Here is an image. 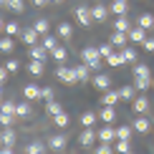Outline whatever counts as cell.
Segmentation results:
<instances>
[{"instance_id": "11", "label": "cell", "mask_w": 154, "mask_h": 154, "mask_svg": "<svg viewBox=\"0 0 154 154\" xmlns=\"http://www.w3.org/2000/svg\"><path fill=\"white\" fill-rule=\"evenodd\" d=\"M119 101H121L119 91H111V88H109V91H104V96H101V104H104V106H116Z\"/></svg>"}, {"instance_id": "57", "label": "cell", "mask_w": 154, "mask_h": 154, "mask_svg": "<svg viewBox=\"0 0 154 154\" xmlns=\"http://www.w3.org/2000/svg\"><path fill=\"white\" fill-rule=\"evenodd\" d=\"M53 3H63V0H53Z\"/></svg>"}, {"instance_id": "56", "label": "cell", "mask_w": 154, "mask_h": 154, "mask_svg": "<svg viewBox=\"0 0 154 154\" xmlns=\"http://www.w3.org/2000/svg\"><path fill=\"white\" fill-rule=\"evenodd\" d=\"M124 154H134V152H131V149H129V152H124Z\"/></svg>"}, {"instance_id": "33", "label": "cell", "mask_w": 154, "mask_h": 154, "mask_svg": "<svg viewBox=\"0 0 154 154\" xmlns=\"http://www.w3.org/2000/svg\"><path fill=\"white\" fill-rule=\"evenodd\" d=\"M13 48H15V43H13V38H10V35L0 38V51H3V53H10Z\"/></svg>"}, {"instance_id": "48", "label": "cell", "mask_w": 154, "mask_h": 154, "mask_svg": "<svg viewBox=\"0 0 154 154\" xmlns=\"http://www.w3.org/2000/svg\"><path fill=\"white\" fill-rule=\"evenodd\" d=\"M13 119H15V116H5V114H0V126H13Z\"/></svg>"}, {"instance_id": "34", "label": "cell", "mask_w": 154, "mask_h": 154, "mask_svg": "<svg viewBox=\"0 0 154 154\" xmlns=\"http://www.w3.org/2000/svg\"><path fill=\"white\" fill-rule=\"evenodd\" d=\"M94 154H114V144L99 142V146H94Z\"/></svg>"}, {"instance_id": "40", "label": "cell", "mask_w": 154, "mask_h": 154, "mask_svg": "<svg viewBox=\"0 0 154 154\" xmlns=\"http://www.w3.org/2000/svg\"><path fill=\"white\" fill-rule=\"evenodd\" d=\"M33 28H35V30H38L41 35H48V20H46V18H41V20H35V25H33Z\"/></svg>"}, {"instance_id": "7", "label": "cell", "mask_w": 154, "mask_h": 154, "mask_svg": "<svg viewBox=\"0 0 154 154\" xmlns=\"http://www.w3.org/2000/svg\"><path fill=\"white\" fill-rule=\"evenodd\" d=\"M66 144H68L66 134H53V137L48 139V146H51V149H53V152H61V149H63V146H66Z\"/></svg>"}, {"instance_id": "20", "label": "cell", "mask_w": 154, "mask_h": 154, "mask_svg": "<svg viewBox=\"0 0 154 154\" xmlns=\"http://www.w3.org/2000/svg\"><path fill=\"white\" fill-rule=\"evenodd\" d=\"M0 142H3V146H15V131H13L10 126H5L3 137H0Z\"/></svg>"}, {"instance_id": "9", "label": "cell", "mask_w": 154, "mask_h": 154, "mask_svg": "<svg viewBox=\"0 0 154 154\" xmlns=\"http://www.w3.org/2000/svg\"><path fill=\"white\" fill-rule=\"evenodd\" d=\"M131 109L137 114H146L149 111V99H146V96H137V99L131 101Z\"/></svg>"}, {"instance_id": "5", "label": "cell", "mask_w": 154, "mask_h": 154, "mask_svg": "<svg viewBox=\"0 0 154 154\" xmlns=\"http://www.w3.org/2000/svg\"><path fill=\"white\" fill-rule=\"evenodd\" d=\"M96 134H99V142H106V144H114V142H116V129H111V124L101 126Z\"/></svg>"}, {"instance_id": "14", "label": "cell", "mask_w": 154, "mask_h": 154, "mask_svg": "<svg viewBox=\"0 0 154 154\" xmlns=\"http://www.w3.org/2000/svg\"><path fill=\"white\" fill-rule=\"evenodd\" d=\"M99 119L106 121V124H114V121H116V109H114V106H104L101 114H99Z\"/></svg>"}, {"instance_id": "42", "label": "cell", "mask_w": 154, "mask_h": 154, "mask_svg": "<svg viewBox=\"0 0 154 154\" xmlns=\"http://www.w3.org/2000/svg\"><path fill=\"white\" fill-rule=\"evenodd\" d=\"M3 30H5V33H8V35H18V33H20V25L10 20V23H5V28H3Z\"/></svg>"}, {"instance_id": "27", "label": "cell", "mask_w": 154, "mask_h": 154, "mask_svg": "<svg viewBox=\"0 0 154 154\" xmlns=\"http://www.w3.org/2000/svg\"><path fill=\"white\" fill-rule=\"evenodd\" d=\"M51 56H53L58 63H63V61H66V56H68V51H66V46H56L53 51H51Z\"/></svg>"}, {"instance_id": "17", "label": "cell", "mask_w": 154, "mask_h": 154, "mask_svg": "<svg viewBox=\"0 0 154 154\" xmlns=\"http://www.w3.org/2000/svg\"><path fill=\"white\" fill-rule=\"evenodd\" d=\"M144 38H146V30L142 28V25H137V28L129 30V41L131 43H144Z\"/></svg>"}, {"instance_id": "31", "label": "cell", "mask_w": 154, "mask_h": 154, "mask_svg": "<svg viewBox=\"0 0 154 154\" xmlns=\"http://www.w3.org/2000/svg\"><path fill=\"white\" fill-rule=\"evenodd\" d=\"M28 71L33 73V76H41V73H43V61H35V58H30V63H28Z\"/></svg>"}, {"instance_id": "24", "label": "cell", "mask_w": 154, "mask_h": 154, "mask_svg": "<svg viewBox=\"0 0 154 154\" xmlns=\"http://www.w3.org/2000/svg\"><path fill=\"white\" fill-rule=\"evenodd\" d=\"M152 86V76H134V88H149Z\"/></svg>"}, {"instance_id": "26", "label": "cell", "mask_w": 154, "mask_h": 154, "mask_svg": "<svg viewBox=\"0 0 154 154\" xmlns=\"http://www.w3.org/2000/svg\"><path fill=\"white\" fill-rule=\"evenodd\" d=\"M121 56H124V63H137V51H134L131 46L121 48Z\"/></svg>"}, {"instance_id": "50", "label": "cell", "mask_w": 154, "mask_h": 154, "mask_svg": "<svg viewBox=\"0 0 154 154\" xmlns=\"http://www.w3.org/2000/svg\"><path fill=\"white\" fill-rule=\"evenodd\" d=\"M8 73H10V71H8V68H5V66H0V83H3L5 79H8Z\"/></svg>"}, {"instance_id": "41", "label": "cell", "mask_w": 154, "mask_h": 154, "mask_svg": "<svg viewBox=\"0 0 154 154\" xmlns=\"http://www.w3.org/2000/svg\"><path fill=\"white\" fill-rule=\"evenodd\" d=\"M106 61H109V66H124V56L121 53H111Z\"/></svg>"}, {"instance_id": "28", "label": "cell", "mask_w": 154, "mask_h": 154, "mask_svg": "<svg viewBox=\"0 0 154 154\" xmlns=\"http://www.w3.org/2000/svg\"><path fill=\"white\" fill-rule=\"evenodd\" d=\"M96 121H99V116H96L94 111H83V114H81V124H83V126H94Z\"/></svg>"}, {"instance_id": "29", "label": "cell", "mask_w": 154, "mask_h": 154, "mask_svg": "<svg viewBox=\"0 0 154 154\" xmlns=\"http://www.w3.org/2000/svg\"><path fill=\"white\" fill-rule=\"evenodd\" d=\"M53 124L56 126H68V124H71V116H68L66 111H61V114H56V116H53Z\"/></svg>"}, {"instance_id": "52", "label": "cell", "mask_w": 154, "mask_h": 154, "mask_svg": "<svg viewBox=\"0 0 154 154\" xmlns=\"http://www.w3.org/2000/svg\"><path fill=\"white\" fill-rule=\"evenodd\" d=\"M48 0H33V5H46Z\"/></svg>"}, {"instance_id": "47", "label": "cell", "mask_w": 154, "mask_h": 154, "mask_svg": "<svg viewBox=\"0 0 154 154\" xmlns=\"http://www.w3.org/2000/svg\"><path fill=\"white\" fill-rule=\"evenodd\" d=\"M5 68H8V71H10V73H15V71H18V68H20V63H18V61H13V58H10L8 63H5Z\"/></svg>"}, {"instance_id": "45", "label": "cell", "mask_w": 154, "mask_h": 154, "mask_svg": "<svg viewBox=\"0 0 154 154\" xmlns=\"http://www.w3.org/2000/svg\"><path fill=\"white\" fill-rule=\"evenodd\" d=\"M8 8H10L13 13H23L25 5H23V0H8Z\"/></svg>"}, {"instance_id": "51", "label": "cell", "mask_w": 154, "mask_h": 154, "mask_svg": "<svg viewBox=\"0 0 154 154\" xmlns=\"http://www.w3.org/2000/svg\"><path fill=\"white\" fill-rule=\"evenodd\" d=\"M0 154H15V152H13V146H3V149H0Z\"/></svg>"}, {"instance_id": "6", "label": "cell", "mask_w": 154, "mask_h": 154, "mask_svg": "<svg viewBox=\"0 0 154 154\" xmlns=\"http://www.w3.org/2000/svg\"><path fill=\"white\" fill-rule=\"evenodd\" d=\"M38 35H41V33H38L35 28H23V30H20V38H23L25 46H35V43H38Z\"/></svg>"}, {"instance_id": "44", "label": "cell", "mask_w": 154, "mask_h": 154, "mask_svg": "<svg viewBox=\"0 0 154 154\" xmlns=\"http://www.w3.org/2000/svg\"><path fill=\"white\" fill-rule=\"evenodd\" d=\"M99 53H101V58H109V56L114 53V46H111V41L104 43V46H99Z\"/></svg>"}, {"instance_id": "23", "label": "cell", "mask_w": 154, "mask_h": 154, "mask_svg": "<svg viewBox=\"0 0 154 154\" xmlns=\"http://www.w3.org/2000/svg\"><path fill=\"white\" fill-rule=\"evenodd\" d=\"M0 114H5V116H15V101H0Z\"/></svg>"}, {"instance_id": "46", "label": "cell", "mask_w": 154, "mask_h": 154, "mask_svg": "<svg viewBox=\"0 0 154 154\" xmlns=\"http://www.w3.org/2000/svg\"><path fill=\"white\" fill-rule=\"evenodd\" d=\"M41 99H46V104H48V101H53V88H51V86H43V88H41Z\"/></svg>"}, {"instance_id": "2", "label": "cell", "mask_w": 154, "mask_h": 154, "mask_svg": "<svg viewBox=\"0 0 154 154\" xmlns=\"http://www.w3.org/2000/svg\"><path fill=\"white\" fill-rule=\"evenodd\" d=\"M56 76H58V81L68 83V86L79 83V76H76V68L73 66H58V68H56Z\"/></svg>"}, {"instance_id": "1", "label": "cell", "mask_w": 154, "mask_h": 154, "mask_svg": "<svg viewBox=\"0 0 154 154\" xmlns=\"http://www.w3.org/2000/svg\"><path fill=\"white\" fill-rule=\"evenodd\" d=\"M81 58L88 68H99L101 66V53H99V46H86L81 51Z\"/></svg>"}, {"instance_id": "38", "label": "cell", "mask_w": 154, "mask_h": 154, "mask_svg": "<svg viewBox=\"0 0 154 154\" xmlns=\"http://www.w3.org/2000/svg\"><path fill=\"white\" fill-rule=\"evenodd\" d=\"M134 76H152V68L146 63H137L134 66Z\"/></svg>"}, {"instance_id": "18", "label": "cell", "mask_w": 154, "mask_h": 154, "mask_svg": "<svg viewBox=\"0 0 154 154\" xmlns=\"http://www.w3.org/2000/svg\"><path fill=\"white\" fill-rule=\"evenodd\" d=\"M109 8L116 13V15H126V13H129V3H126V0H114Z\"/></svg>"}, {"instance_id": "25", "label": "cell", "mask_w": 154, "mask_h": 154, "mask_svg": "<svg viewBox=\"0 0 154 154\" xmlns=\"http://www.w3.org/2000/svg\"><path fill=\"white\" fill-rule=\"evenodd\" d=\"M46 56H48V51L43 48V46H30V58H35V61H46Z\"/></svg>"}, {"instance_id": "21", "label": "cell", "mask_w": 154, "mask_h": 154, "mask_svg": "<svg viewBox=\"0 0 154 154\" xmlns=\"http://www.w3.org/2000/svg\"><path fill=\"white\" fill-rule=\"evenodd\" d=\"M46 146L48 144H43V142H30L25 146V154H46Z\"/></svg>"}, {"instance_id": "10", "label": "cell", "mask_w": 154, "mask_h": 154, "mask_svg": "<svg viewBox=\"0 0 154 154\" xmlns=\"http://www.w3.org/2000/svg\"><path fill=\"white\" fill-rule=\"evenodd\" d=\"M30 114H33V106H30V101H28V99H25V101H20V104H15V116L28 119Z\"/></svg>"}, {"instance_id": "58", "label": "cell", "mask_w": 154, "mask_h": 154, "mask_svg": "<svg viewBox=\"0 0 154 154\" xmlns=\"http://www.w3.org/2000/svg\"><path fill=\"white\" fill-rule=\"evenodd\" d=\"M152 86H154V83H152Z\"/></svg>"}, {"instance_id": "3", "label": "cell", "mask_w": 154, "mask_h": 154, "mask_svg": "<svg viewBox=\"0 0 154 154\" xmlns=\"http://www.w3.org/2000/svg\"><path fill=\"white\" fill-rule=\"evenodd\" d=\"M96 142H99V134H96L91 126H86V129L81 131V137H79V144L88 149V146H96Z\"/></svg>"}, {"instance_id": "36", "label": "cell", "mask_w": 154, "mask_h": 154, "mask_svg": "<svg viewBox=\"0 0 154 154\" xmlns=\"http://www.w3.org/2000/svg\"><path fill=\"white\" fill-rule=\"evenodd\" d=\"M76 68V76H79V83H83V81H88V66L83 63V66H73Z\"/></svg>"}, {"instance_id": "37", "label": "cell", "mask_w": 154, "mask_h": 154, "mask_svg": "<svg viewBox=\"0 0 154 154\" xmlns=\"http://www.w3.org/2000/svg\"><path fill=\"white\" fill-rule=\"evenodd\" d=\"M114 152H119V154L129 152V139H116L114 142Z\"/></svg>"}, {"instance_id": "12", "label": "cell", "mask_w": 154, "mask_h": 154, "mask_svg": "<svg viewBox=\"0 0 154 154\" xmlns=\"http://www.w3.org/2000/svg\"><path fill=\"white\" fill-rule=\"evenodd\" d=\"M91 15H94V23H104L106 20V15H109V10H106V5H94L91 8Z\"/></svg>"}, {"instance_id": "8", "label": "cell", "mask_w": 154, "mask_h": 154, "mask_svg": "<svg viewBox=\"0 0 154 154\" xmlns=\"http://www.w3.org/2000/svg\"><path fill=\"white\" fill-rule=\"evenodd\" d=\"M23 96L28 101H38V99H41V86H38V83H28V86H23Z\"/></svg>"}, {"instance_id": "32", "label": "cell", "mask_w": 154, "mask_h": 154, "mask_svg": "<svg viewBox=\"0 0 154 154\" xmlns=\"http://www.w3.org/2000/svg\"><path fill=\"white\" fill-rule=\"evenodd\" d=\"M131 134H134V126H119L116 129V139H131Z\"/></svg>"}, {"instance_id": "16", "label": "cell", "mask_w": 154, "mask_h": 154, "mask_svg": "<svg viewBox=\"0 0 154 154\" xmlns=\"http://www.w3.org/2000/svg\"><path fill=\"white\" fill-rule=\"evenodd\" d=\"M131 126H134V131H139V134H146V131H149V126H152V124H149V119H146L144 114H139V119L134 121Z\"/></svg>"}, {"instance_id": "4", "label": "cell", "mask_w": 154, "mask_h": 154, "mask_svg": "<svg viewBox=\"0 0 154 154\" xmlns=\"http://www.w3.org/2000/svg\"><path fill=\"white\" fill-rule=\"evenodd\" d=\"M76 20H79L81 25H91L94 23V15H91V8H88V5H79V8H76Z\"/></svg>"}, {"instance_id": "15", "label": "cell", "mask_w": 154, "mask_h": 154, "mask_svg": "<svg viewBox=\"0 0 154 154\" xmlns=\"http://www.w3.org/2000/svg\"><path fill=\"white\" fill-rule=\"evenodd\" d=\"M94 86L99 88V91H109V88H111V79H109L106 73H99V76L94 79Z\"/></svg>"}, {"instance_id": "49", "label": "cell", "mask_w": 154, "mask_h": 154, "mask_svg": "<svg viewBox=\"0 0 154 154\" xmlns=\"http://www.w3.org/2000/svg\"><path fill=\"white\" fill-rule=\"evenodd\" d=\"M144 51H149V53H154V38H144Z\"/></svg>"}, {"instance_id": "13", "label": "cell", "mask_w": 154, "mask_h": 154, "mask_svg": "<svg viewBox=\"0 0 154 154\" xmlns=\"http://www.w3.org/2000/svg\"><path fill=\"white\" fill-rule=\"evenodd\" d=\"M126 43H129V33H124V30H114V35H111V46L124 48Z\"/></svg>"}, {"instance_id": "55", "label": "cell", "mask_w": 154, "mask_h": 154, "mask_svg": "<svg viewBox=\"0 0 154 154\" xmlns=\"http://www.w3.org/2000/svg\"><path fill=\"white\" fill-rule=\"evenodd\" d=\"M0 5H8V0H0Z\"/></svg>"}, {"instance_id": "53", "label": "cell", "mask_w": 154, "mask_h": 154, "mask_svg": "<svg viewBox=\"0 0 154 154\" xmlns=\"http://www.w3.org/2000/svg\"><path fill=\"white\" fill-rule=\"evenodd\" d=\"M0 101H3V83H0Z\"/></svg>"}, {"instance_id": "22", "label": "cell", "mask_w": 154, "mask_h": 154, "mask_svg": "<svg viewBox=\"0 0 154 154\" xmlns=\"http://www.w3.org/2000/svg\"><path fill=\"white\" fill-rule=\"evenodd\" d=\"M139 25H142L144 30H152L154 28V15L152 13H142V15H139Z\"/></svg>"}, {"instance_id": "30", "label": "cell", "mask_w": 154, "mask_h": 154, "mask_svg": "<svg viewBox=\"0 0 154 154\" xmlns=\"http://www.w3.org/2000/svg\"><path fill=\"white\" fill-rule=\"evenodd\" d=\"M63 111V106L58 104V101H48V104H46V114H48V116H56V114H61Z\"/></svg>"}, {"instance_id": "35", "label": "cell", "mask_w": 154, "mask_h": 154, "mask_svg": "<svg viewBox=\"0 0 154 154\" xmlns=\"http://www.w3.org/2000/svg\"><path fill=\"white\" fill-rule=\"evenodd\" d=\"M119 96L124 101H134V86H121L119 88Z\"/></svg>"}, {"instance_id": "54", "label": "cell", "mask_w": 154, "mask_h": 154, "mask_svg": "<svg viewBox=\"0 0 154 154\" xmlns=\"http://www.w3.org/2000/svg\"><path fill=\"white\" fill-rule=\"evenodd\" d=\"M3 28H5V23H3V18H0V30H3Z\"/></svg>"}, {"instance_id": "19", "label": "cell", "mask_w": 154, "mask_h": 154, "mask_svg": "<svg viewBox=\"0 0 154 154\" xmlns=\"http://www.w3.org/2000/svg\"><path fill=\"white\" fill-rule=\"evenodd\" d=\"M114 30H124V33H129V30H131L129 18H126V15H116V20H114Z\"/></svg>"}, {"instance_id": "43", "label": "cell", "mask_w": 154, "mask_h": 154, "mask_svg": "<svg viewBox=\"0 0 154 154\" xmlns=\"http://www.w3.org/2000/svg\"><path fill=\"white\" fill-rule=\"evenodd\" d=\"M41 46L46 48V51H53L56 46H58V41H56L53 35H46V38H43V43H41Z\"/></svg>"}, {"instance_id": "39", "label": "cell", "mask_w": 154, "mask_h": 154, "mask_svg": "<svg viewBox=\"0 0 154 154\" xmlns=\"http://www.w3.org/2000/svg\"><path fill=\"white\" fill-rule=\"evenodd\" d=\"M58 35H61V38H66V41H68V38L73 35V28H71L68 23H61V25H58Z\"/></svg>"}]
</instances>
